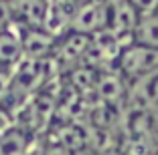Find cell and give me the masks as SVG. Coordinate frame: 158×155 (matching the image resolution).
Wrapping results in <instances>:
<instances>
[{
	"label": "cell",
	"mask_w": 158,
	"mask_h": 155,
	"mask_svg": "<svg viewBox=\"0 0 158 155\" xmlns=\"http://www.w3.org/2000/svg\"><path fill=\"white\" fill-rule=\"evenodd\" d=\"M43 155H75V153L57 139V141H47L43 145Z\"/></svg>",
	"instance_id": "obj_7"
},
{
	"label": "cell",
	"mask_w": 158,
	"mask_h": 155,
	"mask_svg": "<svg viewBox=\"0 0 158 155\" xmlns=\"http://www.w3.org/2000/svg\"><path fill=\"white\" fill-rule=\"evenodd\" d=\"M130 4L140 12V16L158 12V0H130Z\"/></svg>",
	"instance_id": "obj_8"
},
{
	"label": "cell",
	"mask_w": 158,
	"mask_h": 155,
	"mask_svg": "<svg viewBox=\"0 0 158 155\" xmlns=\"http://www.w3.org/2000/svg\"><path fill=\"white\" fill-rule=\"evenodd\" d=\"M23 60H24V46L20 32L14 28L0 32V68L14 73Z\"/></svg>",
	"instance_id": "obj_3"
},
{
	"label": "cell",
	"mask_w": 158,
	"mask_h": 155,
	"mask_svg": "<svg viewBox=\"0 0 158 155\" xmlns=\"http://www.w3.org/2000/svg\"><path fill=\"white\" fill-rule=\"evenodd\" d=\"M10 81H12V73L0 68V103H6L10 95Z\"/></svg>",
	"instance_id": "obj_9"
},
{
	"label": "cell",
	"mask_w": 158,
	"mask_h": 155,
	"mask_svg": "<svg viewBox=\"0 0 158 155\" xmlns=\"http://www.w3.org/2000/svg\"><path fill=\"white\" fill-rule=\"evenodd\" d=\"M28 149L27 129L12 127L0 133V155H24Z\"/></svg>",
	"instance_id": "obj_5"
},
{
	"label": "cell",
	"mask_w": 158,
	"mask_h": 155,
	"mask_svg": "<svg viewBox=\"0 0 158 155\" xmlns=\"http://www.w3.org/2000/svg\"><path fill=\"white\" fill-rule=\"evenodd\" d=\"M95 91H98V97L106 105H114V103H118V101L128 97V85H126V79L114 68L112 73L99 75Z\"/></svg>",
	"instance_id": "obj_4"
},
{
	"label": "cell",
	"mask_w": 158,
	"mask_h": 155,
	"mask_svg": "<svg viewBox=\"0 0 158 155\" xmlns=\"http://www.w3.org/2000/svg\"><path fill=\"white\" fill-rule=\"evenodd\" d=\"M116 71L128 83L144 77L152 71H158V50L130 42L122 48V55L116 63Z\"/></svg>",
	"instance_id": "obj_1"
},
{
	"label": "cell",
	"mask_w": 158,
	"mask_h": 155,
	"mask_svg": "<svg viewBox=\"0 0 158 155\" xmlns=\"http://www.w3.org/2000/svg\"><path fill=\"white\" fill-rule=\"evenodd\" d=\"M134 42L158 50V12L140 16L138 26L134 30Z\"/></svg>",
	"instance_id": "obj_6"
},
{
	"label": "cell",
	"mask_w": 158,
	"mask_h": 155,
	"mask_svg": "<svg viewBox=\"0 0 158 155\" xmlns=\"http://www.w3.org/2000/svg\"><path fill=\"white\" fill-rule=\"evenodd\" d=\"M156 155H158V151H156Z\"/></svg>",
	"instance_id": "obj_11"
},
{
	"label": "cell",
	"mask_w": 158,
	"mask_h": 155,
	"mask_svg": "<svg viewBox=\"0 0 158 155\" xmlns=\"http://www.w3.org/2000/svg\"><path fill=\"white\" fill-rule=\"evenodd\" d=\"M10 8H12L14 26L19 30L45 28L51 0H14L10 2Z\"/></svg>",
	"instance_id": "obj_2"
},
{
	"label": "cell",
	"mask_w": 158,
	"mask_h": 155,
	"mask_svg": "<svg viewBox=\"0 0 158 155\" xmlns=\"http://www.w3.org/2000/svg\"><path fill=\"white\" fill-rule=\"evenodd\" d=\"M148 113H150V121H152V131L154 135H158V105L154 109H150Z\"/></svg>",
	"instance_id": "obj_10"
}]
</instances>
